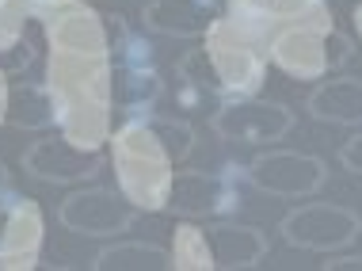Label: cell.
Returning a JSON list of instances; mask_svg holds the SVG:
<instances>
[{"label":"cell","instance_id":"cell-1","mask_svg":"<svg viewBox=\"0 0 362 271\" xmlns=\"http://www.w3.org/2000/svg\"><path fill=\"white\" fill-rule=\"evenodd\" d=\"M119 191L138 210H164L172 191V164L194 149V130L183 119L130 115V122L111 138Z\"/></svg>","mask_w":362,"mask_h":271},{"label":"cell","instance_id":"cell-2","mask_svg":"<svg viewBox=\"0 0 362 271\" xmlns=\"http://www.w3.org/2000/svg\"><path fill=\"white\" fill-rule=\"evenodd\" d=\"M111 54H76L54 50L50 54V81L54 96V122L62 134L84 149H100L111 134Z\"/></svg>","mask_w":362,"mask_h":271},{"label":"cell","instance_id":"cell-3","mask_svg":"<svg viewBox=\"0 0 362 271\" xmlns=\"http://www.w3.org/2000/svg\"><path fill=\"white\" fill-rule=\"evenodd\" d=\"M267 57L298 81H325L351 57V42L332 23H286L279 35H271Z\"/></svg>","mask_w":362,"mask_h":271},{"label":"cell","instance_id":"cell-4","mask_svg":"<svg viewBox=\"0 0 362 271\" xmlns=\"http://www.w3.org/2000/svg\"><path fill=\"white\" fill-rule=\"evenodd\" d=\"M279 233L293 248L339 253V248H347L362 233V218L351 207H336V202H305V207H293L282 218Z\"/></svg>","mask_w":362,"mask_h":271},{"label":"cell","instance_id":"cell-5","mask_svg":"<svg viewBox=\"0 0 362 271\" xmlns=\"http://www.w3.org/2000/svg\"><path fill=\"white\" fill-rule=\"evenodd\" d=\"M214 134L221 142H237V145H267L279 142L293 130V111L286 103L275 100H256V96H237L225 100L210 119Z\"/></svg>","mask_w":362,"mask_h":271},{"label":"cell","instance_id":"cell-6","mask_svg":"<svg viewBox=\"0 0 362 271\" xmlns=\"http://www.w3.org/2000/svg\"><path fill=\"white\" fill-rule=\"evenodd\" d=\"M325 180L328 164L298 149H267L248 164V183L275 199H305L325 188Z\"/></svg>","mask_w":362,"mask_h":271},{"label":"cell","instance_id":"cell-7","mask_svg":"<svg viewBox=\"0 0 362 271\" xmlns=\"http://www.w3.org/2000/svg\"><path fill=\"white\" fill-rule=\"evenodd\" d=\"M210 42L202 46L221 81V96H252L263 84V57L252 50V38H244L229 19H214Z\"/></svg>","mask_w":362,"mask_h":271},{"label":"cell","instance_id":"cell-8","mask_svg":"<svg viewBox=\"0 0 362 271\" xmlns=\"http://www.w3.org/2000/svg\"><path fill=\"white\" fill-rule=\"evenodd\" d=\"M134 207L122 191H107V188H81L73 195L62 199L57 218L65 229L81 237H111V233H126L134 226Z\"/></svg>","mask_w":362,"mask_h":271},{"label":"cell","instance_id":"cell-9","mask_svg":"<svg viewBox=\"0 0 362 271\" xmlns=\"http://www.w3.org/2000/svg\"><path fill=\"white\" fill-rule=\"evenodd\" d=\"M168 207L180 210L183 218L229 214V210H237V191H233L229 176L202 172V168H180V172H172Z\"/></svg>","mask_w":362,"mask_h":271},{"label":"cell","instance_id":"cell-10","mask_svg":"<svg viewBox=\"0 0 362 271\" xmlns=\"http://www.w3.org/2000/svg\"><path fill=\"white\" fill-rule=\"evenodd\" d=\"M23 168L46 183H73V180L95 176L100 157H95V149H84V145H76L62 134V138L35 142L23 157Z\"/></svg>","mask_w":362,"mask_h":271},{"label":"cell","instance_id":"cell-11","mask_svg":"<svg viewBox=\"0 0 362 271\" xmlns=\"http://www.w3.org/2000/svg\"><path fill=\"white\" fill-rule=\"evenodd\" d=\"M42 210L35 199H16L8 207V226H4V241H0V267L8 271H23L38 264L42 253Z\"/></svg>","mask_w":362,"mask_h":271},{"label":"cell","instance_id":"cell-12","mask_svg":"<svg viewBox=\"0 0 362 271\" xmlns=\"http://www.w3.org/2000/svg\"><path fill=\"white\" fill-rule=\"evenodd\" d=\"M145 27L168 38L206 35L218 19V0H149L145 4Z\"/></svg>","mask_w":362,"mask_h":271},{"label":"cell","instance_id":"cell-13","mask_svg":"<svg viewBox=\"0 0 362 271\" xmlns=\"http://www.w3.org/2000/svg\"><path fill=\"white\" fill-rule=\"evenodd\" d=\"M206 245L214 267H256L267 256V233L256 226H240V221H221L206 229Z\"/></svg>","mask_w":362,"mask_h":271},{"label":"cell","instance_id":"cell-14","mask_svg":"<svg viewBox=\"0 0 362 271\" xmlns=\"http://www.w3.org/2000/svg\"><path fill=\"white\" fill-rule=\"evenodd\" d=\"M309 115L336 127L362 122V76H325L309 92Z\"/></svg>","mask_w":362,"mask_h":271},{"label":"cell","instance_id":"cell-15","mask_svg":"<svg viewBox=\"0 0 362 271\" xmlns=\"http://www.w3.org/2000/svg\"><path fill=\"white\" fill-rule=\"evenodd\" d=\"M92 267L95 271H164L172 267V253L149 245V241H119V245L100 248Z\"/></svg>","mask_w":362,"mask_h":271},{"label":"cell","instance_id":"cell-16","mask_svg":"<svg viewBox=\"0 0 362 271\" xmlns=\"http://www.w3.org/2000/svg\"><path fill=\"white\" fill-rule=\"evenodd\" d=\"M8 122L19 130H42L54 122V96L46 84H16L8 88Z\"/></svg>","mask_w":362,"mask_h":271},{"label":"cell","instance_id":"cell-17","mask_svg":"<svg viewBox=\"0 0 362 271\" xmlns=\"http://www.w3.org/2000/svg\"><path fill=\"white\" fill-rule=\"evenodd\" d=\"M27 19H31V4L27 0H0V65H12L16 50H27ZM35 54V50H31Z\"/></svg>","mask_w":362,"mask_h":271},{"label":"cell","instance_id":"cell-18","mask_svg":"<svg viewBox=\"0 0 362 271\" xmlns=\"http://www.w3.org/2000/svg\"><path fill=\"white\" fill-rule=\"evenodd\" d=\"M119 96H122V108L130 115H145V108L160 96V76L149 65H130L122 84H119Z\"/></svg>","mask_w":362,"mask_h":271},{"label":"cell","instance_id":"cell-19","mask_svg":"<svg viewBox=\"0 0 362 271\" xmlns=\"http://www.w3.org/2000/svg\"><path fill=\"white\" fill-rule=\"evenodd\" d=\"M172 267H214L210 260V245H206V229L199 226H187L183 221L175 229V253H172Z\"/></svg>","mask_w":362,"mask_h":271},{"label":"cell","instance_id":"cell-20","mask_svg":"<svg viewBox=\"0 0 362 271\" xmlns=\"http://www.w3.org/2000/svg\"><path fill=\"white\" fill-rule=\"evenodd\" d=\"M339 164H344L347 172H355V176H362V134H355V138L344 142V149H339Z\"/></svg>","mask_w":362,"mask_h":271},{"label":"cell","instance_id":"cell-21","mask_svg":"<svg viewBox=\"0 0 362 271\" xmlns=\"http://www.w3.org/2000/svg\"><path fill=\"white\" fill-rule=\"evenodd\" d=\"M325 271H362V256H332L328 264H320Z\"/></svg>","mask_w":362,"mask_h":271},{"label":"cell","instance_id":"cell-22","mask_svg":"<svg viewBox=\"0 0 362 271\" xmlns=\"http://www.w3.org/2000/svg\"><path fill=\"white\" fill-rule=\"evenodd\" d=\"M0 122H8V69L0 65Z\"/></svg>","mask_w":362,"mask_h":271},{"label":"cell","instance_id":"cell-23","mask_svg":"<svg viewBox=\"0 0 362 271\" xmlns=\"http://www.w3.org/2000/svg\"><path fill=\"white\" fill-rule=\"evenodd\" d=\"M4 226H8V207H0V241H4Z\"/></svg>","mask_w":362,"mask_h":271},{"label":"cell","instance_id":"cell-24","mask_svg":"<svg viewBox=\"0 0 362 271\" xmlns=\"http://www.w3.org/2000/svg\"><path fill=\"white\" fill-rule=\"evenodd\" d=\"M31 8H50V4H57V0H27Z\"/></svg>","mask_w":362,"mask_h":271},{"label":"cell","instance_id":"cell-25","mask_svg":"<svg viewBox=\"0 0 362 271\" xmlns=\"http://www.w3.org/2000/svg\"><path fill=\"white\" fill-rule=\"evenodd\" d=\"M4 183H8V168L0 164V191H4Z\"/></svg>","mask_w":362,"mask_h":271},{"label":"cell","instance_id":"cell-26","mask_svg":"<svg viewBox=\"0 0 362 271\" xmlns=\"http://www.w3.org/2000/svg\"><path fill=\"white\" fill-rule=\"evenodd\" d=\"M355 27H358V35H362V8H355Z\"/></svg>","mask_w":362,"mask_h":271}]
</instances>
